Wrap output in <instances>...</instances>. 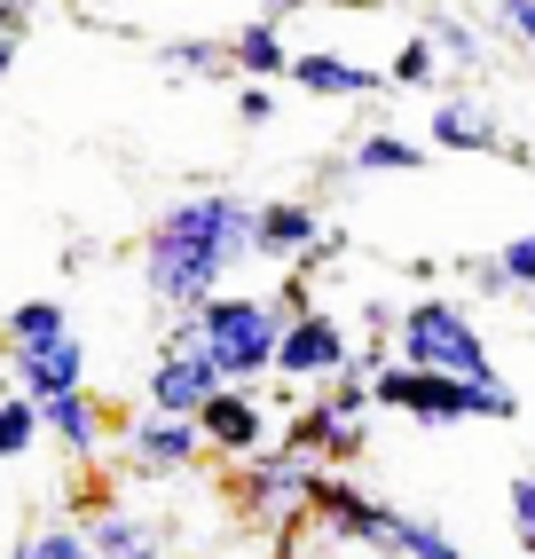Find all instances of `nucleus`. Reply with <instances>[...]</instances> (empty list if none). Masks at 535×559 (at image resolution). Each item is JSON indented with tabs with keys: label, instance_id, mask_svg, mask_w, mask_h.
I'll return each instance as SVG.
<instances>
[{
	"label": "nucleus",
	"instance_id": "c85d7f7f",
	"mask_svg": "<svg viewBox=\"0 0 535 559\" xmlns=\"http://www.w3.org/2000/svg\"><path fill=\"white\" fill-rule=\"evenodd\" d=\"M496 24H504L512 32V40L535 56V0H496Z\"/></svg>",
	"mask_w": 535,
	"mask_h": 559
},
{
	"label": "nucleus",
	"instance_id": "f8f14e48",
	"mask_svg": "<svg viewBox=\"0 0 535 559\" xmlns=\"http://www.w3.org/2000/svg\"><path fill=\"white\" fill-rule=\"evenodd\" d=\"M276 450H284V457H308V465H316V457H323V465H355V457H362V426L338 418V409L316 394V402L292 409V426L276 433Z\"/></svg>",
	"mask_w": 535,
	"mask_h": 559
},
{
	"label": "nucleus",
	"instance_id": "c756f323",
	"mask_svg": "<svg viewBox=\"0 0 535 559\" xmlns=\"http://www.w3.org/2000/svg\"><path fill=\"white\" fill-rule=\"evenodd\" d=\"M16 48H24V0H0V71L16 63Z\"/></svg>",
	"mask_w": 535,
	"mask_h": 559
},
{
	"label": "nucleus",
	"instance_id": "f257e3e1",
	"mask_svg": "<svg viewBox=\"0 0 535 559\" xmlns=\"http://www.w3.org/2000/svg\"><path fill=\"white\" fill-rule=\"evenodd\" d=\"M237 260H252V205L237 190L174 198L142 237V292L158 308L189 316V308H205L213 292H228Z\"/></svg>",
	"mask_w": 535,
	"mask_h": 559
},
{
	"label": "nucleus",
	"instance_id": "5701e85b",
	"mask_svg": "<svg viewBox=\"0 0 535 559\" xmlns=\"http://www.w3.org/2000/svg\"><path fill=\"white\" fill-rule=\"evenodd\" d=\"M387 80H394V87H441V56H433V40H426V32H409V40L394 48Z\"/></svg>",
	"mask_w": 535,
	"mask_h": 559
},
{
	"label": "nucleus",
	"instance_id": "1a4fd4ad",
	"mask_svg": "<svg viewBox=\"0 0 535 559\" xmlns=\"http://www.w3.org/2000/svg\"><path fill=\"white\" fill-rule=\"evenodd\" d=\"M142 394H150V409H166V418H198V409L221 394L213 362H205L198 347H189V331H181V323H174V340L158 347V362H150Z\"/></svg>",
	"mask_w": 535,
	"mask_h": 559
},
{
	"label": "nucleus",
	"instance_id": "cd10ccee",
	"mask_svg": "<svg viewBox=\"0 0 535 559\" xmlns=\"http://www.w3.org/2000/svg\"><path fill=\"white\" fill-rule=\"evenodd\" d=\"M504 512H512V536H520V551L535 559V480H527V473L504 489Z\"/></svg>",
	"mask_w": 535,
	"mask_h": 559
},
{
	"label": "nucleus",
	"instance_id": "f3484780",
	"mask_svg": "<svg viewBox=\"0 0 535 559\" xmlns=\"http://www.w3.org/2000/svg\"><path fill=\"white\" fill-rule=\"evenodd\" d=\"M228 71H237V80H284V71H292L284 16H252V24L228 32Z\"/></svg>",
	"mask_w": 535,
	"mask_h": 559
},
{
	"label": "nucleus",
	"instance_id": "2eb2a0df",
	"mask_svg": "<svg viewBox=\"0 0 535 559\" xmlns=\"http://www.w3.org/2000/svg\"><path fill=\"white\" fill-rule=\"evenodd\" d=\"M40 433L56 441L63 457H80V465H95L103 457V441H110V409L80 386V394H56V402H40Z\"/></svg>",
	"mask_w": 535,
	"mask_h": 559
},
{
	"label": "nucleus",
	"instance_id": "473e14b6",
	"mask_svg": "<svg viewBox=\"0 0 535 559\" xmlns=\"http://www.w3.org/2000/svg\"><path fill=\"white\" fill-rule=\"evenodd\" d=\"M134 559H166V551H158V544H150V551H134Z\"/></svg>",
	"mask_w": 535,
	"mask_h": 559
},
{
	"label": "nucleus",
	"instance_id": "393cba45",
	"mask_svg": "<svg viewBox=\"0 0 535 559\" xmlns=\"http://www.w3.org/2000/svg\"><path fill=\"white\" fill-rule=\"evenodd\" d=\"M9 559H87V536L56 520V528H32V536H16V544H9Z\"/></svg>",
	"mask_w": 535,
	"mask_h": 559
},
{
	"label": "nucleus",
	"instance_id": "f704fd0d",
	"mask_svg": "<svg viewBox=\"0 0 535 559\" xmlns=\"http://www.w3.org/2000/svg\"><path fill=\"white\" fill-rule=\"evenodd\" d=\"M284 559H299V551H292V544H284Z\"/></svg>",
	"mask_w": 535,
	"mask_h": 559
},
{
	"label": "nucleus",
	"instance_id": "b1692460",
	"mask_svg": "<svg viewBox=\"0 0 535 559\" xmlns=\"http://www.w3.org/2000/svg\"><path fill=\"white\" fill-rule=\"evenodd\" d=\"M32 441H40V409H32L24 394H0V465H16Z\"/></svg>",
	"mask_w": 535,
	"mask_h": 559
},
{
	"label": "nucleus",
	"instance_id": "7c9ffc66",
	"mask_svg": "<svg viewBox=\"0 0 535 559\" xmlns=\"http://www.w3.org/2000/svg\"><path fill=\"white\" fill-rule=\"evenodd\" d=\"M268 110H276L268 80H245V87H237V119H245V127H268Z\"/></svg>",
	"mask_w": 535,
	"mask_h": 559
},
{
	"label": "nucleus",
	"instance_id": "0eeeda50",
	"mask_svg": "<svg viewBox=\"0 0 535 559\" xmlns=\"http://www.w3.org/2000/svg\"><path fill=\"white\" fill-rule=\"evenodd\" d=\"M308 512L323 520L338 544H370V551H387V544H394V520H402L394 504L362 497L355 480H338V473H316V480H308Z\"/></svg>",
	"mask_w": 535,
	"mask_h": 559
},
{
	"label": "nucleus",
	"instance_id": "6ab92c4d",
	"mask_svg": "<svg viewBox=\"0 0 535 559\" xmlns=\"http://www.w3.org/2000/svg\"><path fill=\"white\" fill-rule=\"evenodd\" d=\"M80 536H87V551H95V559H134V551H150V544H158V528H150L142 512H127V504L95 512Z\"/></svg>",
	"mask_w": 535,
	"mask_h": 559
},
{
	"label": "nucleus",
	"instance_id": "6e6552de",
	"mask_svg": "<svg viewBox=\"0 0 535 559\" xmlns=\"http://www.w3.org/2000/svg\"><path fill=\"white\" fill-rule=\"evenodd\" d=\"M331 237H323V213L308 198H268L252 205V260H284V269H308L323 260Z\"/></svg>",
	"mask_w": 535,
	"mask_h": 559
},
{
	"label": "nucleus",
	"instance_id": "a878e982",
	"mask_svg": "<svg viewBox=\"0 0 535 559\" xmlns=\"http://www.w3.org/2000/svg\"><path fill=\"white\" fill-rule=\"evenodd\" d=\"M158 56H166V71H189V80H213V71H228V40H166Z\"/></svg>",
	"mask_w": 535,
	"mask_h": 559
},
{
	"label": "nucleus",
	"instance_id": "dca6fc26",
	"mask_svg": "<svg viewBox=\"0 0 535 559\" xmlns=\"http://www.w3.org/2000/svg\"><path fill=\"white\" fill-rule=\"evenodd\" d=\"M426 142H433V151H504V158H520V142L496 127V110L473 103V95H449L426 119Z\"/></svg>",
	"mask_w": 535,
	"mask_h": 559
},
{
	"label": "nucleus",
	"instance_id": "4468645a",
	"mask_svg": "<svg viewBox=\"0 0 535 559\" xmlns=\"http://www.w3.org/2000/svg\"><path fill=\"white\" fill-rule=\"evenodd\" d=\"M9 379H16V394H24L32 409L56 402V394H80V386H87V347H80V331H71V340H56V347L9 355Z\"/></svg>",
	"mask_w": 535,
	"mask_h": 559
},
{
	"label": "nucleus",
	"instance_id": "72a5a7b5",
	"mask_svg": "<svg viewBox=\"0 0 535 559\" xmlns=\"http://www.w3.org/2000/svg\"><path fill=\"white\" fill-rule=\"evenodd\" d=\"M331 9H355V0H331ZM362 9H370V0H362Z\"/></svg>",
	"mask_w": 535,
	"mask_h": 559
},
{
	"label": "nucleus",
	"instance_id": "39448f33",
	"mask_svg": "<svg viewBox=\"0 0 535 559\" xmlns=\"http://www.w3.org/2000/svg\"><path fill=\"white\" fill-rule=\"evenodd\" d=\"M308 480H316L308 457L260 450L245 465H228V504H237L245 520H292V512H308Z\"/></svg>",
	"mask_w": 535,
	"mask_h": 559
},
{
	"label": "nucleus",
	"instance_id": "aec40b11",
	"mask_svg": "<svg viewBox=\"0 0 535 559\" xmlns=\"http://www.w3.org/2000/svg\"><path fill=\"white\" fill-rule=\"evenodd\" d=\"M426 166V142L409 134H362L355 142V174H417Z\"/></svg>",
	"mask_w": 535,
	"mask_h": 559
},
{
	"label": "nucleus",
	"instance_id": "9b49d317",
	"mask_svg": "<svg viewBox=\"0 0 535 559\" xmlns=\"http://www.w3.org/2000/svg\"><path fill=\"white\" fill-rule=\"evenodd\" d=\"M198 433H205V450L228 457V465H245L268 450V402L252 386H221L205 409H198Z\"/></svg>",
	"mask_w": 535,
	"mask_h": 559
},
{
	"label": "nucleus",
	"instance_id": "4be33fe9",
	"mask_svg": "<svg viewBox=\"0 0 535 559\" xmlns=\"http://www.w3.org/2000/svg\"><path fill=\"white\" fill-rule=\"evenodd\" d=\"M417 32H426V40H433V56H449V63H488V40H480V32H473L465 16H441V9H433Z\"/></svg>",
	"mask_w": 535,
	"mask_h": 559
},
{
	"label": "nucleus",
	"instance_id": "9d476101",
	"mask_svg": "<svg viewBox=\"0 0 535 559\" xmlns=\"http://www.w3.org/2000/svg\"><path fill=\"white\" fill-rule=\"evenodd\" d=\"M119 450H127V465H134V473L166 480V473H189V465L205 457V433H198V418H166V409H142V418L119 433Z\"/></svg>",
	"mask_w": 535,
	"mask_h": 559
},
{
	"label": "nucleus",
	"instance_id": "7ed1b4c3",
	"mask_svg": "<svg viewBox=\"0 0 535 559\" xmlns=\"http://www.w3.org/2000/svg\"><path fill=\"white\" fill-rule=\"evenodd\" d=\"M394 362H409V370H441V379H465V386L496 379V370H488L480 323L465 316V300H441V292L394 308Z\"/></svg>",
	"mask_w": 535,
	"mask_h": 559
},
{
	"label": "nucleus",
	"instance_id": "2f4dec72",
	"mask_svg": "<svg viewBox=\"0 0 535 559\" xmlns=\"http://www.w3.org/2000/svg\"><path fill=\"white\" fill-rule=\"evenodd\" d=\"M473 284H480V292H512V284H504V269H496V260H473Z\"/></svg>",
	"mask_w": 535,
	"mask_h": 559
},
{
	"label": "nucleus",
	"instance_id": "f03ea898",
	"mask_svg": "<svg viewBox=\"0 0 535 559\" xmlns=\"http://www.w3.org/2000/svg\"><path fill=\"white\" fill-rule=\"evenodd\" d=\"M181 331H189V347L213 362L221 386H252V379L276 370L284 316H276V300H260V292H213L205 308L181 316Z\"/></svg>",
	"mask_w": 535,
	"mask_h": 559
},
{
	"label": "nucleus",
	"instance_id": "bb28decb",
	"mask_svg": "<svg viewBox=\"0 0 535 559\" xmlns=\"http://www.w3.org/2000/svg\"><path fill=\"white\" fill-rule=\"evenodd\" d=\"M488 260L504 269V284H512V292H535V229H520L512 245H496Z\"/></svg>",
	"mask_w": 535,
	"mask_h": 559
},
{
	"label": "nucleus",
	"instance_id": "423d86ee",
	"mask_svg": "<svg viewBox=\"0 0 535 559\" xmlns=\"http://www.w3.org/2000/svg\"><path fill=\"white\" fill-rule=\"evenodd\" d=\"M355 362V340H347V323L308 308V316H284V340H276V379L292 386H331L338 370Z\"/></svg>",
	"mask_w": 535,
	"mask_h": 559
},
{
	"label": "nucleus",
	"instance_id": "20e7f679",
	"mask_svg": "<svg viewBox=\"0 0 535 559\" xmlns=\"http://www.w3.org/2000/svg\"><path fill=\"white\" fill-rule=\"evenodd\" d=\"M370 402L378 409H402V418L417 426H465V418H512L520 394L504 379H441V370H409V362H387V370H370Z\"/></svg>",
	"mask_w": 535,
	"mask_h": 559
},
{
	"label": "nucleus",
	"instance_id": "a211bd4d",
	"mask_svg": "<svg viewBox=\"0 0 535 559\" xmlns=\"http://www.w3.org/2000/svg\"><path fill=\"white\" fill-rule=\"evenodd\" d=\"M56 340H71V308L63 300H16L9 316H0V347L9 355H32V347H56Z\"/></svg>",
	"mask_w": 535,
	"mask_h": 559
},
{
	"label": "nucleus",
	"instance_id": "ddd939ff",
	"mask_svg": "<svg viewBox=\"0 0 535 559\" xmlns=\"http://www.w3.org/2000/svg\"><path fill=\"white\" fill-rule=\"evenodd\" d=\"M284 80H292L299 95H323V103H362V95L387 87V71H370V63L338 56V48H292V71H284Z\"/></svg>",
	"mask_w": 535,
	"mask_h": 559
},
{
	"label": "nucleus",
	"instance_id": "412c9836",
	"mask_svg": "<svg viewBox=\"0 0 535 559\" xmlns=\"http://www.w3.org/2000/svg\"><path fill=\"white\" fill-rule=\"evenodd\" d=\"M387 559H473L465 544H456V536H441L433 528V520H394V544H387Z\"/></svg>",
	"mask_w": 535,
	"mask_h": 559
}]
</instances>
